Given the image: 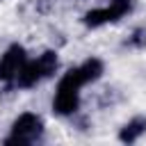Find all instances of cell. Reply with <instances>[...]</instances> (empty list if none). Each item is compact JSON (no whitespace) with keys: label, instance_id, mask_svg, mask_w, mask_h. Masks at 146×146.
<instances>
[{"label":"cell","instance_id":"cell-1","mask_svg":"<svg viewBox=\"0 0 146 146\" xmlns=\"http://www.w3.org/2000/svg\"><path fill=\"white\" fill-rule=\"evenodd\" d=\"M84 84L82 75L78 68H71L66 71L62 78H59V84H57V94H55V100H52V110L62 116H68L78 110L80 105V87Z\"/></svg>","mask_w":146,"mask_h":146},{"label":"cell","instance_id":"cell-2","mask_svg":"<svg viewBox=\"0 0 146 146\" xmlns=\"http://www.w3.org/2000/svg\"><path fill=\"white\" fill-rule=\"evenodd\" d=\"M41 132H43V121H41L36 114L25 112V114H21V116L14 121L11 135L5 139V144H7V146H11V144H18V146L34 144V141L41 137Z\"/></svg>","mask_w":146,"mask_h":146},{"label":"cell","instance_id":"cell-3","mask_svg":"<svg viewBox=\"0 0 146 146\" xmlns=\"http://www.w3.org/2000/svg\"><path fill=\"white\" fill-rule=\"evenodd\" d=\"M132 7L130 0H112L110 7H100V9H91L84 14V25L89 27H98V25H105V23H112L116 18H121L123 14H128Z\"/></svg>","mask_w":146,"mask_h":146},{"label":"cell","instance_id":"cell-4","mask_svg":"<svg viewBox=\"0 0 146 146\" xmlns=\"http://www.w3.org/2000/svg\"><path fill=\"white\" fill-rule=\"evenodd\" d=\"M25 64V48L14 43L7 48V52L0 57V80H11Z\"/></svg>","mask_w":146,"mask_h":146},{"label":"cell","instance_id":"cell-5","mask_svg":"<svg viewBox=\"0 0 146 146\" xmlns=\"http://www.w3.org/2000/svg\"><path fill=\"white\" fill-rule=\"evenodd\" d=\"M43 78L41 68H39V62H27L21 66V71L16 73V84L18 87H34L39 80Z\"/></svg>","mask_w":146,"mask_h":146},{"label":"cell","instance_id":"cell-6","mask_svg":"<svg viewBox=\"0 0 146 146\" xmlns=\"http://www.w3.org/2000/svg\"><path fill=\"white\" fill-rule=\"evenodd\" d=\"M144 132H146V119L137 116V119L128 121V123L121 128V132H119V139H121L123 144H132V141H137V139H139Z\"/></svg>","mask_w":146,"mask_h":146},{"label":"cell","instance_id":"cell-7","mask_svg":"<svg viewBox=\"0 0 146 146\" xmlns=\"http://www.w3.org/2000/svg\"><path fill=\"white\" fill-rule=\"evenodd\" d=\"M78 71H80V75H82L84 84H87V82H96V80L103 75V62H100V59H96V57H91V59L82 62V64L78 66Z\"/></svg>","mask_w":146,"mask_h":146},{"label":"cell","instance_id":"cell-8","mask_svg":"<svg viewBox=\"0 0 146 146\" xmlns=\"http://www.w3.org/2000/svg\"><path fill=\"white\" fill-rule=\"evenodd\" d=\"M36 62H39V68H41L43 78H50V75L57 71V55H55L52 50H46Z\"/></svg>","mask_w":146,"mask_h":146},{"label":"cell","instance_id":"cell-9","mask_svg":"<svg viewBox=\"0 0 146 146\" xmlns=\"http://www.w3.org/2000/svg\"><path fill=\"white\" fill-rule=\"evenodd\" d=\"M130 46H135V48L146 46V32L144 30H135L132 32V39H130Z\"/></svg>","mask_w":146,"mask_h":146}]
</instances>
